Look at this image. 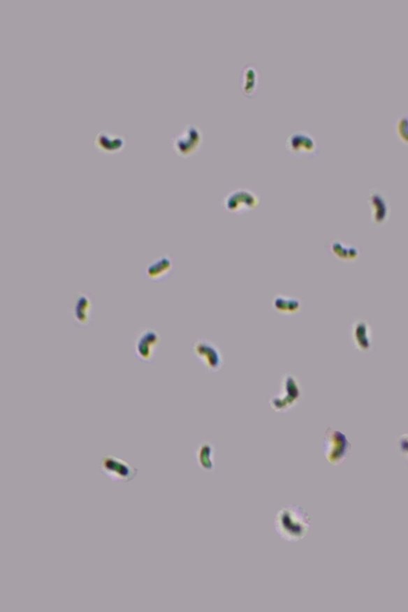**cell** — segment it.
Masks as SVG:
<instances>
[{"instance_id": "cell-5", "label": "cell", "mask_w": 408, "mask_h": 612, "mask_svg": "<svg viewBox=\"0 0 408 612\" xmlns=\"http://www.w3.org/2000/svg\"><path fill=\"white\" fill-rule=\"evenodd\" d=\"M100 470L102 474L115 482H129L133 480L138 475V469L111 454H107L101 459Z\"/></svg>"}, {"instance_id": "cell-7", "label": "cell", "mask_w": 408, "mask_h": 612, "mask_svg": "<svg viewBox=\"0 0 408 612\" xmlns=\"http://www.w3.org/2000/svg\"><path fill=\"white\" fill-rule=\"evenodd\" d=\"M282 392L272 398L270 403L277 412H286L298 401L301 391L296 378L292 375L286 376L282 383Z\"/></svg>"}, {"instance_id": "cell-17", "label": "cell", "mask_w": 408, "mask_h": 612, "mask_svg": "<svg viewBox=\"0 0 408 612\" xmlns=\"http://www.w3.org/2000/svg\"><path fill=\"white\" fill-rule=\"evenodd\" d=\"M273 306L277 312L282 314H293L300 311L301 302L294 297L277 295L274 299Z\"/></svg>"}, {"instance_id": "cell-18", "label": "cell", "mask_w": 408, "mask_h": 612, "mask_svg": "<svg viewBox=\"0 0 408 612\" xmlns=\"http://www.w3.org/2000/svg\"><path fill=\"white\" fill-rule=\"evenodd\" d=\"M172 266V261L168 257H162L151 264L147 269V275L152 280L161 279L171 271Z\"/></svg>"}, {"instance_id": "cell-14", "label": "cell", "mask_w": 408, "mask_h": 612, "mask_svg": "<svg viewBox=\"0 0 408 612\" xmlns=\"http://www.w3.org/2000/svg\"><path fill=\"white\" fill-rule=\"evenodd\" d=\"M330 249L333 256L343 262H354L360 255V251L356 246L344 244L337 239L333 241Z\"/></svg>"}, {"instance_id": "cell-1", "label": "cell", "mask_w": 408, "mask_h": 612, "mask_svg": "<svg viewBox=\"0 0 408 612\" xmlns=\"http://www.w3.org/2000/svg\"><path fill=\"white\" fill-rule=\"evenodd\" d=\"M275 530L283 540L297 542L308 535L311 527L307 512L299 505H287L277 513Z\"/></svg>"}, {"instance_id": "cell-8", "label": "cell", "mask_w": 408, "mask_h": 612, "mask_svg": "<svg viewBox=\"0 0 408 612\" xmlns=\"http://www.w3.org/2000/svg\"><path fill=\"white\" fill-rule=\"evenodd\" d=\"M286 147L289 153L297 157L313 156L317 153V145L314 138L305 131H297L289 136Z\"/></svg>"}, {"instance_id": "cell-16", "label": "cell", "mask_w": 408, "mask_h": 612, "mask_svg": "<svg viewBox=\"0 0 408 612\" xmlns=\"http://www.w3.org/2000/svg\"><path fill=\"white\" fill-rule=\"evenodd\" d=\"M213 453L214 448L210 443L207 442L201 443L196 452V461L200 468L206 471L214 470Z\"/></svg>"}, {"instance_id": "cell-2", "label": "cell", "mask_w": 408, "mask_h": 612, "mask_svg": "<svg viewBox=\"0 0 408 612\" xmlns=\"http://www.w3.org/2000/svg\"><path fill=\"white\" fill-rule=\"evenodd\" d=\"M351 445L347 436L336 430L328 428L324 440V452L328 461L339 465L347 459Z\"/></svg>"}, {"instance_id": "cell-9", "label": "cell", "mask_w": 408, "mask_h": 612, "mask_svg": "<svg viewBox=\"0 0 408 612\" xmlns=\"http://www.w3.org/2000/svg\"><path fill=\"white\" fill-rule=\"evenodd\" d=\"M350 338L356 350L368 353L372 350V329L365 320H357L351 325Z\"/></svg>"}, {"instance_id": "cell-13", "label": "cell", "mask_w": 408, "mask_h": 612, "mask_svg": "<svg viewBox=\"0 0 408 612\" xmlns=\"http://www.w3.org/2000/svg\"><path fill=\"white\" fill-rule=\"evenodd\" d=\"M95 144L105 153L112 154L122 149L124 140L119 135L102 131L96 137Z\"/></svg>"}, {"instance_id": "cell-11", "label": "cell", "mask_w": 408, "mask_h": 612, "mask_svg": "<svg viewBox=\"0 0 408 612\" xmlns=\"http://www.w3.org/2000/svg\"><path fill=\"white\" fill-rule=\"evenodd\" d=\"M368 203L372 207V221L377 226H382L390 216L389 202L384 193L373 190L368 197Z\"/></svg>"}, {"instance_id": "cell-19", "label": "cell", "mask_w": 408, "mask_h": 612, "mask_svg": "<svg viewBox=\"0 0 408 612\" xmlns=\"http://www.w3.org/2000/svg\"><path fill=\"white\" fill-rule=\"evenodd\" d=\"M396 447L402 456L408 462V434L400 435L396 440Z\"/></svg>"}, {"instance_id": "cell-4", "label": "cell", "mask_w": 408, "mask_h": 612, "mask_svg": "<svg viewBox=\"0 0 408 612\" xmlns=\"http://www.w3.org/2000/svg\"><path fill=\"white\" fill-rule=\"evenodd\" d=\"M203 142V132L196 125L186 126L183 130L172 139L173 148L181 156H189L200 149Z\"/></svg>"}, {"instance_id": "cell-3", "label": "cell", "mask_w": 408, "mask_h": 612, "mask_svg": "<svg viewBox=\"0 0 408 612\" xmlns=\"http://www.w3.org/2000/svg\"><path fill=\"white\" fill-rule=\"evenodd\" d=\"M259 204V197L253 191L240 188L231 191L223 200L224 209L232 214L242 215L251 211Z\"/></svg>"}, {"instance_id": "cell-6", "label": "cell", "mask_w": 408, "mask_h": 612, "mask_svg": "<svg viewBox=\"0 0 408 612\" xmlns=\"http://www.w3.org/2000/svg\"><path fill=\"white\" fill-rule=\"evenodd\" d=\"M159 343L160 336L156 330L148 328L141 331L134 341L136 357L141 361L150 362L155 356Z\"/></svg>"}, {"instance_id": "cell-12", "label": "cell", "mask_w": 408, "mask_h": 612, "mask_svg": "<svg viewBox=\"0 0 408 612\" xmlns=\"http://www.w3.org/2000/svg\"><path fill=\"white\" fill-rule=\"evenodd\" d=\"M73 317L78 325L88 327L92 320V301L86 294H79L73 306Z\"/></svg>"}, {"instance_id": "cell-10", "label": "cell", "mask_w": 408, "mask_h": 612, "mask_svg": "<svg viewBox=\"0 0 408 612\" xmlns=\"http://www.w3.org/2000/svg\"><path fill=\"white\" fill-rule=\"evenodd\" d=\"M195 355L212 372H217L222 366V356L217 347L205 340H200L194 345Z\"/></svg>"}, {"instance_id": "cell-15", "label": "cell", "mask_w": 408, "mask_h": 612, "mask_svg": "<svg viewBox=\"0 0 408 612\" xmlns=\"http://www.w3.org/2000/svg\"><path fill=\"white\" fill-rule=\"evenodd\" d=\"M259 75L255 66L247 65L242 72V91L247 96H252L256 91Z\"/></svg>"}]
</instances>
